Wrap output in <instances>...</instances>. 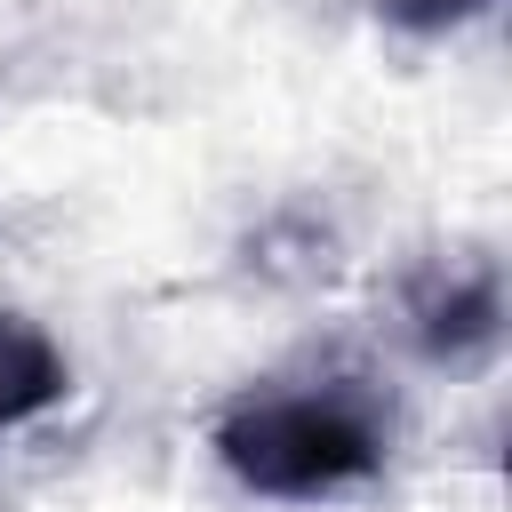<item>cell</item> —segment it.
<instances>
[{"label":"cell","mask_w":512,"mask_h":512,"mask_svg":"<svg viewBox=\"0 0 512 512\" xmlns=\"http://www.w3.org/2000/svg\"><path fill=\"white\" fill-rule=\"evenodd\" d=\"M392 408L368 376H280L216 416V464L272 504H312L384 472Z\"/></svg>","instance_id":"1"},{"label":"cell","mask_w":512,"mask_h":512,"mask_svg":"<svg viewBox=\"0 0 512 512\" xmlns=\"http://www.w3.org/2000/svg\"><path fill=\"white\" fill-rule=\"evenodd\" d=\"M408 320H416V344L432 360H464V352H488L496 328H504V280L488 256H448L432 264L416 288H408Z\"/></svg>","instance_id":"2"},{"label":"cell","mask_w":512,"mask_h":512,"mask_svg":"<svg viewBox=\"0 0 512 512\" xmlns=\"http://www.w3.org/2000/svg\"><path fill=\"white\" fill-rule=\"evenodd\" d=\"M64 384H72V368H64L56 336L0 304V432H24L32 416H48L64 400Z\"/></svg>","instance_id":"3"},{"label":"cell","mask_w":512,"mask_h":512,"mask_svg":"<svg viewBox=\"0 0 512 512\" xmlns=\"http://www.w3.org/2000/svg\"><path fill=\"white\" fill-rule=\"evenodd\" d=\"M488 0H384V24H400V32H440V24H464V16H480Z\"/></svg>","instance_id":"4"}]
</instances>
